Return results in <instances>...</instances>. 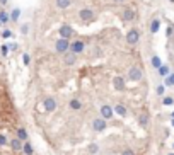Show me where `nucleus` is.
Here are the masks:
<instances>
[{
  "instance_id": "obj_1",
  "label": "nucleus",
  "mask_w": 174,
  "mask_h": 155,
  "mask_svg": "<svg viewBox=\"0 0 174 155\" xmlns=\"http://www.w3.org/2000/svg\"><path fill=\"white\" fill-rule=\"evenodd\" d=\"M55 48H56L58 53H67L68 48H70V41L65 39V38H60L56 43H55Z\"/></svg>"
},
{
  "instance_id": "obj_2",
  "label": "nucleus",
  "mask_w": 174,
  "mask_h": 155,
  "mask_svg": "<svg viewBox=\"0 0 174 155\" xmlns=\"http://www.w3.org/2000/svg\"><path fill=\"white\" fill-rule=\"evenodd\" d=\"M138 39H140V33H138V29H130L128 31V34H126V43L128 44H137L138 43Z\"/></svg>"
},
{
  "instance_id": "obj_3",
  "label": "nucleus",
  "mask_w": 174,
  "mask_h": 155,
  "mask_svg": "<svg viewBox=\"0 0 174 155\" xmlns=\"http://www.w3.org/2000/svg\"><path fill=\"white\" fill-rule=\"evenodd\" d=\"M84 48H85V43L84 41H80V39H77V41H73V43H70V51L75 53V55H79V53L84 51Z\"/></svg>"
},
{
  "instance_id": "obj_4",
  "label": "nucleus",
  "mask_w": 174,
  "mask_h": 155,
  "mask_svg": "<svg viewBox=\"0 0 174 155\" xmlns=\"http://www.w3.org/2000/svg\"><path fill=\"white\" fill-rule=\"evenodd\" d=\"M79 17H80V21H84V22H91V21H94L96 15H94V12L91 9H80Z\"/></svg>"
},
{
  "instance_id": "obj_5",
  "label": "nucleus",
  "mask_w": 174,
  "mask_h": 155,
  "mask_svg": "<svg viewBox=\"0 0 174 155\" xmlns=\"http://www.w3.org/2000/svg\"><path fill=\"white\" fill-rule=\"evenodd\" d=\"M128 78H130V80H135V82L142 80V70H140L138 66H132V68L128 70Z\"/></svg>"
},
{
  "instance_id": "obj_6",
  "label": "nucleus",
  "mask_w": 174,
  "mask_h": 155,
  "mask_svg": "<svg viewBox=\"0 0 174 155\" xmlns=\"http://www.w3.org/2000/svg\"><path fill=\"white\" fill-rule=\"evenodd\" d=\"M43 104H44V109H46L48 113L55 111V107H56V102H55V99H53V97H46Z\"/></svg>"
},
{
  "instance_id": "obj_7",
  "label": "nucleus",
  "mask_w": 174,
  "mask_h": 155,
  "mask_svg": "<svg viewBox=\"0 0 174 155\" xmlns=\"http://www.w3.org/2000/svg\"><path fill=\"white\" fill-rule=\"evenodd\" d=\"M72 34H73V29H72L70 26H62V27H60V36H62V38L70 39Z\"/></svg>"
},
{
  "instance_id": "obj_8",
  "label": "nucleus",
  "mask_w": 174,
  "mask_h": 155,
  "mask_svg": "<svg viewBox=\"0 0 174 155\" xmlns=\"http://www.w3.org/2000/svg\"><path fill=\"white\" fill-rule=\"evenodd\" d=\"M92 128H94V131H103L106 128V119H94Z\"/></svg>"
},
{
  "instance_id": "obj_9",
  "label": "nucleus",
  "mask_w": 174,
  "mask_h": 155,
  "mask_svg": "<svg viewBox=\"0 0 174 155\" xmlns=\"http://www.w3.org/2000/svg\"><path fill=\"white\" fill-rule=\"evenodd\" d=\"M113 107L111 106H103L101 107V116H103V119H109V118L113 116Z\"/></svg>"
},
{
  "instance_id": "obj_10",
  "label": "nucleus",
  "mask_w": 174,
  "mask_h": 155,
  "mask_svg": "<svg viewBox=\"0 0 174 155\" xmlns=\"http://www.w3.org/2000/svg\"><path fill=\"white\" fill-rule=\"evenodd\" d=\"M121 19L126 21V22H130V21H133L135 19V12L132 10V9H126V10H123V14H121Z\"/></svg>"
},
{
  "instance_id": "obj_11",
  "label": "nucleus",
  "mask_w": 174,
  "mask_h": 155,
  "mask_svg": "<svg viewBox=\"0 0 174 155\" xmlns=\"http://www.w3.org/2000/svg\"><path fill=\"white\" fill-rule=\"evenodd\" d=\"M113 84H114V89H116V91H123V89H125V80L121 77H114L113 78Z\"/></svg>"
},
{
  "instance_id": "obj_12",
  "label": "nucleus",
  "mask_w": 174,
  "mask_h": 155,
  "mask_svg": "<svg viewBox=\"0 0 174 155\" xmlns=\"http://www.w3.org/2000/svg\"><path fill=\"white\" fill-rule=\"evenodd\" d=\"M70 0H55V5L58 7V9H67V7H70Z\"/></svg>"
},
{
  "instance_id": "obj_13",
  "label": "nucleus",
  "mask_w": 174,
  "mask_h": 155,
  "mask_svg": "<svg viewBox=\"0 0 174 155\" xmlns=\"http://www.w3.org/2000/svg\"><path fill=\"white\" fill-rule=\"evenodd\" d=\"M159 27H161V21H159V19H154V21H152V24H150V33H154V34H155V33L159 31Z\"/></svg>"
},
{
  "instance_id": "obj_14",
  "label": "nucleus",
  "mask_w": 174,
  "mask_h": 155,
  "mask_svg": "<svg viewBox=\"0 0 174 155\" xmlns=\"http://www.w3.org/2000/svg\"><path fill=\"white\" fill-rule=\"evenodd\" d=\"M9 17H10V21H12V22L19 21V17H21V9H14L12 12L9 14Z\"/></svg>"
},
{
  "instance_id": "obj_15",
  "label": "nucleus",
  "mask_w": 174,
  "mask_h": 155,
  "mask_svg": "<svg viewBox=\"0 0 174 155\" xmlns=\"http://www.w3.org/2000/svg\"><path fill=\"white\" fill-rule=\"evenodd\" d=\"M116 114H120V116H126V107L125 106H121V104H118V106H114V109H113Z\"/></svg>"
},
{
  "instance_id": "obj_16",
  "label": "nucleus",
  "mask_w": 174,
  "mask_h": 155,
  "mask_svg": "<svg viewBox=\"0 0 174 155\" xmlns=\"http://www.w3.org/2000/svg\"><path fill=\"white\" fill-rule=\"evenodd\" d=\"M10 147H12V150H21V148H22V143H21V140H19V138H12Z\"/></svg>"
},
{
  "instance_id": "obj_17",
  "label": "nucleus",
  "mask_w": 174,
  "mask_h": 155,
  "mask_svg": "<svg viewBox=\"0 0 174 155\" xmlns=\"http://www.w3.org/2000/svg\"><path fill=\"white\" fill-rule=\"evenodd\" d=\"M157 70H159V75H161V77H167V75H169V66H167V65H161Z\"/></svg>"
},
{
  "instance_id": "obj_18",
  "label": "nucleus",
  "mask_w": 174,
  "mask_h": 155,
  "mask_svg": "<svg viewBox=\"0 0 174 155\" xmlns=\"http://www.w3.org/2000/svg\"><path fill=\"white\" fill-rule=\"evenodd\" d=\"M65 63H67V65H73V63H75V53H72V51L68 53V51H67V56H65Z\"/></svg>"
},
{
  "instance_id": "obj_19",
  "label": "nucleus",
  "mask_w": 174,
  "mask_h": 155,
  "mask_svg": "<svg viewBox=\"0 0 174 155\" xmlns=\"http://www.w3.org/2000/svg\"><path fill=\"white\" fill-rule=\"evenodd\" d=\"M17 138H19L21 142H24V140L27 138V131L24 128H19V129H17Z\"/></svg>"
},
{
  "instance_id": "obj_20",
  "label": "nucleus",
  "mask_w": 174,
  "mask_h": 155,
  "mask_svg": "<svg viewBox=\"0 0 174 155\" xmlns=\"http://www.w3.org/2000/svg\"><path fill=\"white\" fill-rule=\"evenodd\" d=\"M10 21V17H9V14L5 12V10H0V22L2 24H7Z\"/></svg>"
},
{
  "instance_id": "obj_21",
  "label": "nucleus",
  "mask_w": 174,
  "mask_h": 155,
  "mask_svg": "<svg viewBox=\"0 0 174 155\" xmlns=\"http://www.w3.org/2000/svg\"><path fill=\"white\" fill-rule=\"evenodd\" d=\"M22 150H24V154H26V155H33V154H34V150H33L31 143H27V142L22 145Z\"/></svg>"
},
{
  "instance_id": "obj_22",
  "label": "nucleus",
  "mask_w": 174,
  "mask_h": 155,
  "mask_svg": "<svg viewBox=\"0 0 174 155\" xmlns=\"http://www.w3.org/2000/svg\"><path fill=\"white\" fill-rule=\"evenodd\" d=\"M161 65H162V62H161L159 56H152V66H154V68H159Z\"/></svg>"
},
{
  "instance_id": "obj_23",
  "label": "nucleus",
  "mask_w": 174,
  "mask_h": 155,
  "mask_svg": "<svg viewBox=\"0 0 174 155\" xmlns=\"http://www.w3.org/2000/svg\"><path fill=\"white\" fill-rule=\"evenodd\" d=\"M70 107H72V109H75V111H77V109H80V101L72 99V101H70Z\"/></svg>"
},
{
  "instance_id": "obj_24",
  "label": "nucleus",
  "mask_w": 174,
  "mask_h": 155,
  "mask_svg": "<svg viewBox=\"0 0 174 155\" xmlns=\"http://www.w3.org/2000/svg\"><path fill=\"white\" fill-rule=\"evenodd\" d=\"M166 85H174V73H169L166 77Z\"/></svg>"
},
{
  "instance_id": "obj_25",
  "label": "nucleus",
  "mask_w": 174,
  "mask_h": 155,
  "mask_svg": "<svg viewBox=\"0 0 174 155\" xmlns=\"http://www.w3.org/2000/svg\"><path fill=\"white\" fill-rule=\"evenodd\" d=\"M162 104H164V106H173L174 99L173 97H164V99H162Z\"/></svg>"
},
{
  "instance_id": "obj_26",
  "label": "nucleus",
  "mask_w": 174,
  "mask_h": 155,
  "mask_svg": "<svg viewBox=\"0 0 174 155\" xmlns=\"http://www.w3.org/2000/svg\"><path fill=\"white\" fill-rule=\"evenodd\" d=\"M2 38H5V39L12 38V31H10V29H5V31H2Z\"/></svg>"
},
{
  "instance_id": "obj_27",
  "label": "nucleus",
  "mask_w": 174,
  "mask_h": 155,
  "mask_svg": "<svg viewBox=\"0 0 174 155\" xmlns=\"http://www.w3.org/2000/svg\"><path fill=\"white\" fill-rule=\"evenodd\" d=\"M147 123H148V116L147 114H142V116H140V125H142V126H147Z\"/></svg>"
},
{
  "instance_id": "obj_28",
  "label": "nucleus",
  "mask_w": 174,
  "mask_h": 155,
  "mask_svg": "<svg viewBox=\"0 0 174 155\" xmlns=\"http://www.w3.org/2000/svg\"><path fill=\"white\" fill-rule=\"evenodd\" d=\"M29 62H31V56H29V55H22V63L24 65H29Z\"/></svg>"
},
{
  "instance_id": "obj_29",
  "label": "nucleus",
  "mask_w": 174,
  "mask_h": 155,
  "mask_svg": "<svg viewBox=\"0 0 174 155\" xmlns=\"http://www.w3.org/2000/svg\"><path fill=\"white\" fill-rule=\"evenodd\" d=\"M7 48H9L10 51H15V50H17V44H15V43H9V44H7Z\"/></svg>"
},
{
  "instance_id": "obj_30",
  "label": "nucleus",
  "mask_w": 174,
  "mask_h": 155,
  "mask_svg": "<svg viewBox=\"0 0 174 155\" xmlns=\"http://www.w3.org/2000/svg\"><path fill=\"white\" fill-rule=\"evenodd\" d=\"M166 34H167V38H169V36H173V34H174V27L169 26V27H167V31H166Z\"/></svg>"
},
{
  "instance_id": "obj_31",
  "label": "nucleus",
  "mask_w": 174,
  "mask_h": 155,
  "mask_svg": "<svg viewBox=\"0 0 174 155\" xmlns=\"http://www.w3.org/2000/svg\"><path fill=\"white\" fill-rule=\"evenodd\" d=\"M21 33H22V34H27V33H29V26H27V24H24V26L21 27Z\"/></svg>"
},
{
  "instance_id": "obj_32",
  "label": "nucleus",
  "mask_w": 174,
  "mask_h": 155,
  "mask_svg": "<svg viewBox=\"0 0 174 155\" xmlns=\"http://www.w3.org/2000/svg\"><path fill=\"white\" fill-rule=\"evenodd\" d=\"M7 53H9V48H7V44H2V55H3V56H7Z\"/></svg>"
},
{
  "instance_id": "obj_33",
  "label": "nucleus",
  "mask_w": 174,
  "mask_h": 155,
  "mask_svg": "<svg viewBox=\"0 0 174 155\" xmlns=\"http://www.w3.org/2000/svg\"><path fill=\"white\" fill-rule=\"evenodd\" d=\"M89 152H91V154H97V145H91V147H89Z\"/></svg>"
},
{
  "instance_id": "obj_34",
  "label": "nucleus",
  "mask_w": 174,
  "mask_h": 155,
  "mask_svg": "<svg viewBox=\"0 0 174 155\" xmlns=\"http://www.w3.org/2000/svg\"><path fill=\"white\" fill-rule=\"evenodd\" d=\"M157 94H159V95L164 94V85H159V87H157Z\"/></svg>"
},
{
  "instance_id": "obj_35",
  "label": "nucleus",
  "mask_w": 174,
  "mask_h": 155,
  "mask_svg": "<svg viewBox=\"0 0 174 155\" xmlns=\"http://www.w3.org/2000/svg\"><path fill=\"white\" fill-rule=\"evenodd\" d=\"M5 143H7V138L3 135H0V145H5Z\"/></svg>"
},
{
  "instance_id": "obj_36",
  "label": "nucleus",
  "mask_w": 174,
  "mask_h": 155,
  "mask_svg": "<svg viewBox=\"0 0 174 155\" xmlns=\"http://www.w3.org/2000/svg\"><path fill=\"white\" fill-rule=\"evenodd\" d=\"M121 155H135V152H133V150H125Z\"/></svg>"
},
{
  "instance_id": "obj_37",
  "label": "nucleus",
  "mask_w": 174,
  "mask_h": 155,
  "mask_svg": "<svg viewBox=\"0 0 174 155\" xmlns=\"http://www.w3.org/2000/svg\"><path fill=\"white\" fill-rule=\"evenodd\" d=\"M0 3H2V5H5V3H7V0H0Z\"/></svg>"
},
{
  "instance_id": "obj_38",
  "label": "nucleus",
  "mask_w": 174,
  "mask_h": 155,
  "mask_svg": "<svg viewBox=\"0 0 174 155\" xmlns=\"http://www.w3.org/2000/svg\"><path fill=\"white\" fill-rule=\"evenodd\" d=\"M114 2H118V3H121V2H125V0H114Z\"/></svg>"
},
{
  "instance_id": "obj_39",
  "label": "nucleus",
  "mask_w": 174,
  "mask_h": 155,
  "mask_svg": "<svg viewBox=\"0 0 174 155\" xmlns=\"http://www.w3.org/2000/svg\"><path fill=\"white\" fill-rule=\"evenodd\" d=\"M171 125H173V126H174V119H173V121H171Z\"/></svg>"
},
{
  "instance_id": "obj_40",
  "label": "nucleus",
  "mask_w": 174,
  "mask_h": 155,
  "mask_svg": "<svg viewBox=\"0 0 174 155\" xmlns=\"http://www.w3.org/2000/svg\"><path fill=\"white\" fill-rule=\"evenodd\" d=\"M173 119H174V111H173Z\"/></svg>"
},
{
  "instance_id": "obj_41",
  "label": "nucleus",
  "mask_w": 174,
  "mask_h": 155,
  "mask_svg": "<svg viewBox=\"0 0 174 155\" xmlns=\"http://www.w3.org/2000/svg\"><path fill=\"white\" fill-rule=\"evenodd\" d=\"M0 27H2V22H0Z\"/></svg>"
},
{
  "instance_id": "obj_42",
  "label": "nucleus",
  "mask_w": 174,
  "mask_h": 155,
  "mask_svg": "<svg viewBox=\"0 0 174 155\" xmlns=\"http://www.w3.org/2000/svg\"><path fill=\"white\" fill-rule=\"evenodd\" d=\"M169 155H174V154H169Z\"/></svg>"
}]
</instances>
